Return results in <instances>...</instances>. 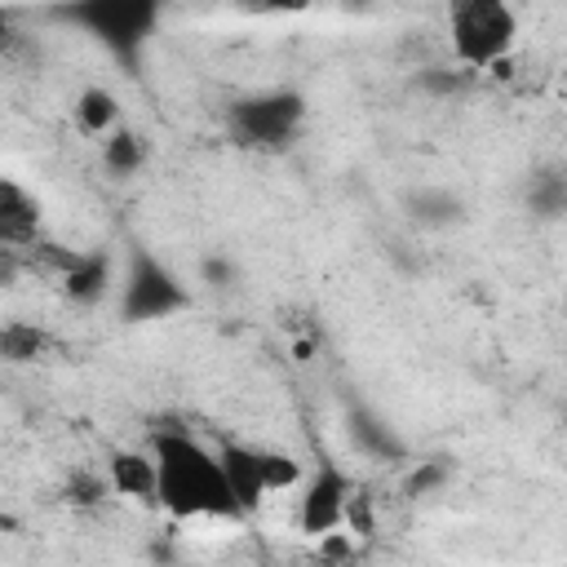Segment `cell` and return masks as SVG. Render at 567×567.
<instances>
[{
  "label": "cell",
  "mask_w": 567,
  "mask_h": 567,
  "mask_svg": "<svg viewBox=\"0 0 567 567\" xmlns=\"http://www.w3.org/2000/svg\"><path fill=\"white\" fill-rule=\"evenodd\" d=\"M527 199H532V208H536L540 217H558L563 204H567V186H563L558 173H540V177H532Z\"/></svg>",
  "instance_id": "17"
},
{
  "label": "cell",
  "mask_w": 567,
  "mask_h": 567,
  "mask_svg": "<svg viewBox=\"0 0 567 567\" xmlns=\"http://www.w3.org/2000/svg\"><path fill=\"white\" fill-rule=\"evenodd\" d=\"M146 452L155 456L159 509H168L173 518H244L208 443L177 425H159L151 430Z\"/></svg>",
  "instance_id": "1"
},
{
  "label": "cell",
  "mask_w": 567,
  "mask_h": 567,
  "mask_svg": "<svg viewBox=\"0 0 567 567\" xmlns=\"http://www.w3.org/2000/svg\"><path fill=\"white\" fill-rule=\"evenodd\" d=\"M66 18L80 22V27H89V35H97L115 58L133 62L142 53L146 35L159 22V9L155 4H142V0H93V4L66 9Z\"/></svg>",
  "instance_id": "5"
},
{
  "label": "cell",
  "mask_w": 567,
  "mask_h": 567,
  "mask_svg": "<svg viewBox=\"0 0 567 567\" xmlns=\"http://www.w3.org/2000/svg\"><path fill=\"white\" fill-rule=\"evenodd\" d=\"M106 487L133 505H159L155 456L146 447H115L106 456Z\"/></svg>",
  "instance_id": "7"
},
{
  "label": "cell",
  "mask_w": 567,
  "mask_h": 567,
  "mask_svg": "<svg viewBox=\"0 0 567 567\" xmlns=\"http://www.w3.org/2000/svg\"><path fill=\"white\" fill-rule=\"evenodd\" d=\"M71 120L84 137H111L124 124V111H120V97L106 84H89V89H80V97L71 106Z\"/></svg>",
  "instance_id": "9"
},
{
  "label": "cell",
  "mask_w": 567,
  "mask_h": 567,
  "mask_svg": "<svg viewBox=\"0 0 567 567\" xmlns=\"http://www.w3.org/2000/svg\"><path fill=\"white\" fill-rule=\"evenodd\" d=\"M40 221V208L35 199L13 186V182H0V244H22Z\"/></svg>",
  "instance_id": "12"
},
{
  "label": "cell",
  "mask_w": 567,
  "mask_h": 567,
  "mask_svg": "<svg viewBox=\"0 0 567 567\" xmlns=\"http://www.w3.org/2000/svg\"><path fill=\"white\" fill-rule=\"evenodd\" d=\"M217 461L226 474V487L239 505V514H257L266 505V487H261V470H257V447L239 443V439H221L217 443Z\"/></svg>",
  "instance_id": "8"
},
{
  "label": "cell",
  "mask_w": 567,
  "mask_h": 567,
  "mask_svg": "<svg viewBox=\"0 0 567 567\" xmlns=\"http://www.w3.org/2000/svg\"><path fill=\"white\" fill-rule=\"evenodd\" d=\"M306 120V97L297 89H261L248 93L239 102H230L226 111V128L239 146L248 151H279L297 137Z\"/></svg>",
  "instance_id": "3"
},
{
  "label": "cell",
  "mask_w": 567,
  "mask_h": 567,
  "mask_svg": "<svg viewBox=\"0 0 567 567\" xmlns=\"http://www.w3.org/2000/svg\"><path fill=\"white\" fill-rule=\"evenodd\" d=\"M190 306V292L182 279L146 248L128 252V266L120 275V319L124 323H155L168 315H182Z\"/></svg>",
  "instance_id": "4"
},
{
  "label": "cell",
  "mask_w": 567,
  "mask_h": 567,
  "mask_svg": "<svg viewBox=\"0 0 567 567\" xmlns=\"http://www.w3.org/2000/svg\"><path fill=\"white\" fill-rule=\"evenodd\" d=\"M408 213L416 221H425V226H447V221H461L465 217V199H456L443 186H425V190L408 195Z\"/></svg>",
  "instance_id": "14"
},
{
  "label": "cell",
  "mask_w": 567,
  "mask_h": 567,
  "mask_svg": "<svg viewBox=\"0 0 567 567\" xmlns=\"http://www.w3.org/2000/svg\"><path fill=\"white\" fill-rule=\"evenodd\" d=\"M102 164H106V173H115V177L142 173V164H146V137L120 124L111 137H102Z\"/></svg>",
  "instance_id": "13"
},
{
  "label": "cell",
  "mask_w": 567,
  "mask_h": 567,
  "mask_svg": "<svg viewBox=\"0 0 567 567\" xmlns=\"http://www.w3.org/2000/svg\"><path fill=\"white\" fill-rule=\"evenodd\" d=\"M62 288L80 306L102 301L106 288H111V257L106 252H80V257H71L66 261V275H62Z\"/></svg>",
  "instance_id": "10"
},
{
  "label": "cell",
  "mask_w": 567,
  "mask_h": 567,
  "mask_svg": "<svg viewBox=\"0 0 567 567\" xmlns=\"http://www.w3.org/2000/svg\"><path fill=\"white\" fill-rule=\"evenodd\" d=\"M0 527H13V518H9V514H4V509H0Z\"/></svg>",
  "instance_id": "19"
},
{
  "label": "cell",
  "mask_w": 567,
  "mask_h": 567,
  "mask_svg": "<svg viewBox=\"0 0 567 567\" xmlns=\"http://www.w3.org/2000/svg\"><path fill=\"white\" fill-rule=\"evenodd\" d=\"M447 40L461 66L492 71L518 44V13L505 0H456L447 9Z\"/></svg>",
  "instance_id": "2"
},
{
  "label": "cell",
  "mask_w": 567,
  "mask_h": 567,
  "mask_svg": "<svg viewBox=\"0 0 567 567\" xmlns=\"http://www.w3.org/2000/svg\"><path fill=\"white\" fill-rule=\"evenodd\" d=\"M257 470H261L266 496L270 492H292L301 483V461L292 452H279V447H257Z\"/></svg>",
  "instance_id": "15"
},
{
  "label": "cell",
  "mask_w": 567,
  "mask_h": 567,
  "mask_svg": "<svg viewBox=\"0 0 567 567\" xmlns=\"http://www.w3.org/2000/svg\"><path fill=\"white\" fill-rule=\"evenodd\" d=\"M350 492H354L350 474H346L337 461H319V470L306 478L301 501H297V527H301V536L319 540V536L337 532L341 518H346V501H350Z\"/></svg>",
  "instance_id": "6"
},
{
  "label": "cell",
  "mask_w": 567,
  "mask_h": 567,
  "mask_svg": "<svg viewBox=\"0 0 567 567\" xmlns=\"http://www.w3.org/2000/svg\"><path fill=\"white\" fill-rule=\"evenodd\" d=\"M443 474H447V470H443V465H421V470H416V474H412V487H416V492H421V487H425V492H430V487H434V483H439V478H443Z\"/></svg>",
  "instance_id": "18"
},
{
  "label": "cell",
  "mask_w": 567,
  "mask_h": 567,
  "mask_svg": "<svg viewBox=\"0 0 567 567\" xmlns=\"http://www.w3.org/2000/svg\"><path fill=\"white\" fill-rule=\"evenodd\" d=\"M350 439H354V447H359L363 456H377V461H403V456H408L403 439H399L377 412H368V408H354V412H350Z\"/></svg>",
  "instance_id": "11"
},
{
  "label": "cell",
  "mask_w": 567,
  "mask_h": 567,
  "mask_svg": "<svg viewBox=\"0 0 567 567\" xmlns=\"http://www.w3.org/2000/svg\"><path fill=\"white\" fill-rule=\"evenodd\" d=\"M44 346H49V337L35 323H4L0 328V359L4 363H31L44 354Z\"/></svg>",
  "instance_id": "16"
}]
</instances>
